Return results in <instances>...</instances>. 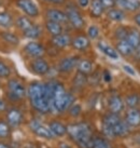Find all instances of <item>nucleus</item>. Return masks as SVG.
Wrapping results in <instances>:
<instances>
[{
    "instance_id": "obj_1",
    "label": "nucleus",
    "mask_w": 140,
    "mask_h": 148,
    "mask_svg": "<svg viewBox=\"0 0 140 148\" xmlns=\"http://www.w3.org/2000/svg\"><path fill=\"white\" fill-rule=\"evenodd\" d=\"M67 134L73 140L79 148H92L94 136L91 125L87 122H78L68 125Z\"/></svg>"
},
{
    "instance_id": "obj_2",
    "label": "nucleus",
    "mask_w": 140,
    "mask_h": 148,
    "mask_svg": "<svg viewBox=\"0 0 140 148\" xmlns=\"http://www.w3.org/2000/svg\"><path fill=\"white\" fill-rule=\"evenodd\" d=\"M73 104V95L69 93V92H66L65 86H63L60 82L56 81L53 97H52V101H51V111L63 112V111L68 110Z\"/></svg>"
},
{
    "instance_id": "obj_3",
    "label": "nucleus",
    "mask_w": 140,
    "mask_h": 148,
    "mask_svg": "<svg viewBox=\"0 0 140 148\" xmlns=\"http://www.w3.org/2000/svg\"><path fill=\"white\" fill-rule=\"evenodd\" d=\"M26 88L16 79H11L8 81V96L13 102L21 101L26 96Z\"/></svg>"
},
{
    "instance_id": "obj_4",
    "label": "nucleus",
    "mask_w": 140,
    "mask_h": 148,
    "mask_svg": "<svg viewBox=\"0 0 140 148\" xmlns=\"http://www.w3.org/2000/svg\"><path fill=\"white\" fill-rule=\"evenodd\" d=\"M29 127L31 129V131L39 137L42 138H46V140H52L55 136L53 135V133L51 132L49 127H46L41 123V121L38 119H33L29 123Z\"/></svg>"
},
{
    "instance_id": "obj_5",
    "label": "nucleus",
    "mask_w": 140,
    "mask_h": 148,
    "mask_svg": "<svg viewBox=\"0 0 140 148\" xmlns=\"http://www.w3.org/2000/svg\"><path fill=\"white\" fill-rule=\"evenodd\" d=\"M7 122L11 127H17L23 122V112L18 108L12 107L7 111Z\"/></svg>"
},
{
    "instance_id": "obj_6",
    "label": "nucleus",
    "mask_w": 140,
    "mask_h": 148,
    "mask_svg": "<svg viewBox=\"0 0 140 148\" xmlns=\"http://www.w3.org/2000/svg\"><path fill=\"white\" fill-rule=\"evenodd\" d=\"M27 96L30 101L37 99L40 97H46V90L44 84L41 82H33L30 83L27 90Z\"/></svg>"
},
{
    "instance_id": "obj_7",
    "label": "nucleus",
    "mask_w": 140,
    "mask_h": 148,
    "mask_svg": "<svg viewBox=\"0 0 140 148\" xmlns=\"http://www.w3.org/2000/svg\"><path fill=\"white\" fill-rule=\"evenodd\" d=\"M67 17H68V21L70 22V24L73 26V28L75 29H81L84 26V20H83L82 15L75 10L72 8L67 9Z\"/></svg>"
},
{
    "instance_id": "obj_8",
    "label": "nucleus",
    "mask_w": 140,
    "mask_h": 148,
    "mask_svg": "<svg viewBox=\"0 0 140 148\" xmlns=\"http://www.w3.org/2000/svg\"><path fill=\"white\" fill-rule=\"evenodd\" d=\"M126 123L130 127H140V109L138 107L136 108H128L125 115V120Z\"/></svg>"
},
{
    "instance_id": "obj_9",
    "label": "nucleus",
    "mask_w": 140,
    "mask_h": 148,
    "mask_svg": "<svg viewBox=\"0 0 140 148\" xmlns=\"http://www.w3.org/2000/svg\"><path fill=\"white\" fill-rule=\"evenodd\" d=\"M25 52L28 54L29 56H33V58H40L46 53V50L43 48V45L39 42H29L25 45Z\"/></svg>"
},
{
    "instance_id": "obj_10",
    "label": "nucleus",
    "mask_w": 140,
    "mask_h": 148,
    "mask_svg": "<svg viewBox=\"0 0 140 148\" xmlns=\"http://www.w3.org/2000/svg\"><path fill=\"white\" fill-rule=\"evenodd\" d=\"M17 5L21 8L28 16L35 17L39 14L38 7L33 2V0H17Z\"/></svg>"
},
{
    "instance_id": "obj_11",
    "label": "nucleus",
    "mask_w": 140,
    "mask_h": 148,
    "mask_svg": "<svg viewBox=\"0 0 140 148\" xmlns=\"http://www.w3.org/2000/svg\"><path fill=\"white\" fill-rule=\"evenodd\" d=\"M79 58L77 56H69L63 58L58 64V70L60 73H70L75 66H78Z\"/></svg>"
},
{
    "instance_id": "obj_12",
    "label": "nucleus",
    "mask_w": 140,
    "mask_h": 148,
    "mask_svg": "<svg viewBox=\"0 0 140 148\" xmlns=\"http://www.w3.org/2000/svg\"><path fill=\"white\" fill-rule=\"evenodd\" d=\"M125 107L124 101L120 95H112L111 97L109 99V103H108V108L110 112L113 114H120L122 112Z\"/></svg>"
},
{
    "instance_id": "obj_13",
    "label": "nucleus",
    "mask_w": 140,
    "mask_h": 148,
    "mask_svg": "<svg viewBox=\"0 0 140 148\" xmlns=\"http://www.w3.org/2000/svg\"><path fill=\"white\" fill-rule=\"evenodd\" d=\"M31 70L35 74L39 75V76H44L49 73L50 66L46 60L43 58H36L33 63H31Z\"/></svg>"
},
{
    "instance_id": "obj_14",
    "label": "nucleus",
    "mask_w": 140,
    "mask_h": 148,
    "mask_svg": "<svg viewBox=\"0 0 140 148\" xmlns=\"http://www.w3.org/2000/svg\"><path fill=\"white\" fill-rule=\"evenodd\" d=\"M31 106L35 110H37L38 112H41V114H46L51 111V104L48 101L46 97H40L37 99H33L30 101Z\"/></svg>"
},
{
    "instance_id": "obj_15",
    "label": "nucleus",
    "mask_w": 140,
    "mask_h": 148,
    "mask_svg": "<svg viewBox=\"0 0 140 148\" xmlns=\"http://www.w3.org/2000/svg\"><path fill=\"white\" fill-rule=\"evenodd\" d=\"M46 17L49 21L55 22L58 24H62V23H66L68 21V17H67L66 13L59 11L57 9H50L46 12Z\"/></svg>"
},
{
    "instance_id": "obj_16",
    "label": "nucleus",
    "mask_w": 140,
    "mask_h": 148,
    "mask_svg": "<svg viewBox=\"0 0 140 148\" xmlns=\"http://www.w3.org/2000/svg\"><path fill=\"white\" fill-rule=\"evenodd\" d=\"M49 129L53 133V135L57 136V137H62V136L67 134V127L57 120L51 121L49 123Z\"/></svg>"
},
{
    "instance_id": "obj_17",
    "label": "nucleus",
    "mask_w": 140,
    "mask_h": 148,
    "mask_svg": "<svg viewBox=\"0 0 140 148\" xmlns=\"http://www.w3.org/2000/svg\"><path fill=\"white\" fill-rule=\"evenodd\" d=\"M71 41H72L71 38L67 34H60V35L54 36L52 38V45L56 48H59V49L67 48L69 45H71Z\"/></svg>"
},
{
    "instance_id": "obj_18",
    "label": "nucleus",
    "mask_w": 140,
    "mask_h": 148,
    "mask_svg": "<svg viewBox=\"0 0 140 148\" xmlns=\"http://www.w3.org/2000/svg\"><path fill=\"white\" fill-rule=\"evenodd\" d=\"M112 129H113V133H114L116 137V136L118 137H126L130 133V129L132 127H129L124 120H121Z\"/></svg>"
},
{
    "instance_id": "obj_19",
    "label": "nucleus",
    "mask_w": 140,
    "mask_h": 148,
    "mask_svg": "<svg viewBox=\"0 0 140 148\" xmlns=\"http://www.w3.org/2000/svg\"><path fill=\"white\" fill-rule=\"evenodd\" d=\"M116 4L120 9L126 11H135L140 7L138 0H116Z\"/></svg>"
},
{
    "instance_id": "obj_20",
    "label": "nucleus",
    "mask_w": 140,
    "mask_h": 148,
    "mask_svg": "<svg viewBox=\"0 0 140 148\" xmlns=\"http://www.w3.org/2000/svg\"><path fill=\"white\" fill-rule=\"evenodd\" d=\"M71 45L75 50H79V51H84L86 50L88 47H90V39L86 37V36H83V35H80V36H77L73 40L71 41Z\"/></svg>"
},
{
    "instance_id": "obj_21",
    "label": "nucleus",
    "mask_w": 140,
    "mask_h": 148,
    "mask_svg": "<svg viewBox=\"0 0 140 148\" xmlns=\"http://www.w3.org/2000/svg\"><path fill=\"white\" fill-rule=\"evenodd\" d=\"M116 52L123 56H130L134 54L135 50L126 40H120L116 45Z\"/></svg>"
},
{
    "instance_id": "obj_22",
    "label": "nucleus",
    "mask_w": 140,
    "mask_h": 148,
    "mask_svg": "<svg viewBox=\"0 0 140 148\" xmlns=\"http://www.w3.org/2000/svg\"><path fill=\"white\" fill-rule=\"evenodd\" d=\"M126 41L132 45L134 50L137 49V47L140 45V32L136 28H133L128 32Z\"/></svg>"
},
{
    "instance_id": "obj_23",
    "label": "nucleus",
    "mask_w": 140,
    "mask_h": 148,
    "mask_svg": "<svg viewBox=\"0 0 140 148\" xmlns=\"http://www.w3.org/2000/svg\"><path fill=\"white\" fill-rule=\"evenodd\" d=\"M98 49L105 53L107 56H109L110 58H113V60H116V58H119V53L116 52V49H113L111 45H109L108 43L103 41H100L98 42Z\"/></svg>"
},
{
    "instance_id": "obj_24",
    "label": "nucleus",
    "mask_w": 140,
    "mask_h": 148,
    "mask_svg": "<svg viewBox=\"0 0 140 148\" xmlns=\"http://www.w3.org/2000/svg\"><path fill=\"white\" fill-rule=\"evenodd\" d=\"M121 117H120V114H113V112H109L107 115L103 116V124L105 125H108V127H113L118 122L121 121Z\"/></svg>"
},
{
    "instance_id": "obj_25",
    "label": "nucleus",
    "mask_w": 140,
    "mask_h": 148,
    "mask_svg": "<svg viewBox=\"0 0 140 148\" xmlns=\"http://www.w3.org/2000/svg\"><path fill=\"white\" fill-rule=\"evenodd\" d=\"M78 71L83 75H88L93 71V65L92 62L88 60H81L78 63Z\"/></svg>"
},
{
    "instance_id": "obj_26",
    "label": "nucleus",
    "mask_w": 140,
    "mask_h": 148,
    "mask_svg": "<svg viewBox=\"0 0 140 148\" xmlns=\"http://www.w3.org/2000/svg\"><path fill=\"white\" fill-rule=\"evenodd\" d=\"M46 27L48 29V32H49L52 36H58V35H60L63 33V27L60 24H58V23H55V22H52V21H48L46 24Z\"/></svg>"
},
{
    "instance_id": "obj_27",
    "label": "nucleus",
    "mask_w": 140,
    "mask_h": 148,
    "mask_svg": "<svg viewBox=\"0 0 140 148\" xmlns=\"http://www.w3.org/2000/svg\"><path fill=\"white\" fill-rule=\"evenodd\" d=\"M125 106H127L128 108H136L140 105V95L138 93H133L129 94L125 99Z\"/></svg>"
},
{
    "instance_id": "obj_28",
    "label": "nucleus",
    "mask_w": 140,
    "mask_h": 148,
    "mask_svg": "<svg viewBox=\"0 0 140 148\" xmlns=\"http://www.w3.org/2000/svg\"><path fill=\"white\" fill-rule=\"evenodd\" d=\"M92 148H112V146L107 138L100 137V136H95L93 138Z\"/></svg>"
},
{
    "instance_id": "obj_29",
    "label": "nucleus",
    "mask_w": 140,
    "mask_h": 148,
    "mask_svg": "<svg viewBox=\"0 0 140 148\" xmlns=\"http://www.w3.org/2000/svg\"><path fill=\"white\" fill-rule=\"evenodd\" d=\"M103 13V5L100 3L99 0H93L91 5V14L92 16L99 17Z\"/></svg>"
},
{
    "instance_id": "obj_30",
    "label": "nucleus",
    "mask_w": 140,
    "mask_h": 148,
    "mask_svg": "<svg viewBox=\"0 0 140 148\" xmlns=\"http://www.w3.org/2000/svg\"><path fill=\"white\" fill-rule=\"evenodd\" d=\"M107 15L111 21L114 22H121L125 18L124 12L122 10H119V9H111V10H109Z\"/></svg>"
},
{
    "instance_id": "obj_31",
    "label": "nucleus",
    "mask_w": 140,
    "mask_h": 148,
    "mask_svg": "<svg viewBox=\"0 0 140 148\" xmlns=\"http://www.w3.org/2000/svg\"><path fill=\"white\" fill-rule=\"evenodd\" d=\"M16 26L20 29H22L23 33H24L26 30H28L30 27H33V22L30 21L29 18H27L26 16H20L16 20Z\"/></svg>"
},
{
    "instance_id": "obj_32",
    "label": "nucleus",
    "mask_w": 140,
    "mask_h": 148,
    "mask_svg": "<svg viewBox=\"0 0 140 148\" xmlns=\"http://www.w3.org/2000/svg\"><path fill=\"white\" fill-rule=\"evenodd\" d=\"M86 82H87L86 76L78 71V74L74 76V79H73L74 88H77V89H82V88H84V86L86 84Z\"/></svg>"
},
{
    "instance_id": "obj_33",
    "label": "nucleus",
    "mask_w": 140,
    "mask_h": 148,
    "mask_svg": "<svg viewBox=\"0 0 140 148\" xmlns=\"http://www.w3.org/2000/svg\"><path fill=\"white\" fill-rule=\"evenodd\" d=\"M40 34H41V29L38 25H33V27H30L28 30L24 32L25 37L31 38V39H36V38L40 37Z\"/></svg>"
},
{
    "instance_id": "obj_34",
    "label": "nucleus",
    "mask_w": 140,
    "mask_h": 148,
    "mask_svg": "<svg viewBox=\"0 0 140 148\" xmlns=\"http://www.w3.org/2000/svg\"><path fill=\"white\" fill-rule=\"evenodd\" d=\"M11 133V127L4 120H0V138H7Z\"/></svg>"
},
{
    "instance_id": "obj_35",
    "label": "nucleus",
    "mask_w": 140,
    "mask_h": 148,
    "mask_svg": "<svg viewBox=\"0 0 140 148\" xmlns=\"http://www.w3.org/2000/svg\"><path fill=\"white\" fill-rule=\"evenodd\" d=\"M12 25V16L7 12H0V26L8 28Z\"/></svg>"
},
{
    "instance_id": "obj_36",
    "label": "nucleus",
    "mask_w": 140,
    "mask_h": 148,
    "mask_svg": "<svg viewBox=\"0 0 140 148\" xmlns=\"http://www.w3.org/2000/svg\"><path fill=\"white\" fill-rule=\"evenodd\" d=\"M128 32H129V30H128L126 27H124V26H120V27H118V28L116 29V32H114V36L119 39V41L120 40H126Z\"/></svg>"
},
{
    "instance_id": "obj_37",
    "label": "nucleus",
    "mask_w": 140,
    "mask_h": 148,
    "mask_svg": "<svg viewBox=\"0 0 140 148\" xmlns=\"http://www.w3.org/2000/svg\"><path fill=\"white\" fill-rule=\"evenodd\" d=\"M1 37L3 38L4 40L11 45H18V38L12 33H8V32H3L1 33Z\"/></svg>"
},
{
    "instance_id": "obj_38",
    "label": "nucleus",
    "mask_w": 140,
    "mask_h": 148,
    "mask_svg": "<svg viewBox=\"0 0 140 148\" xmlns=\"http://www.w3.org/2000/svg\"><path fill=\"white\" fill-rule=\"evenodd\" d=\"M69 115L71 117H73V118H77L79 116L81 115V111H82V107L80 104H73L72 106L70 107L69 109Z\"/></svg>"
},
{
    "instance_id": "obj_39",
    "label": "nucleus",
    "mask_w": 140,
    "mask_h": 148,
    "mask_svg": "<svg viewBox=\"0 0 140 148\" xmlns=\"http://www.w3.org/2000/svg\"><path fill=\"white\" fill-rule=\"evenodd\" d=\"M11 75V69L4 63L0 62V78H8Z\"/></svg>"
},
{
    "instance_id": "obj_40",
    "label": "nucleus",
    "mask_w": 140,
    "mask_h": 148,
    "mask_svg": "<svg viewBox=\"0 0 140 148\" xmlns=\"http://www.w3.org/2000/svg\"><path fill=\"white\" fill-rule=\"evenodd\" d=\"M99 35V29L97 26H91L87 30V36L91 39H96Z\"/></svg>"
},
{
    "instance_id": "obj_41",
    "label": "nucleus",
    "mask_w": 140,
    "mask_h": 148,
    "mask_svg": "<svg viewBox=\"0 0 140 148\" xmlns=\"http://www.w3.org/2000/svg\"><path fill=\"white\" fill-rule=\"evenodd\" d=\"M103 133L107 136L108 138H112V137H116L114 136V133H113V129L111 127H108V125H105L103 124Z\"/></svg>"
},
{
    "instance_id": "obj_42",
    "label": "nucleus",
    "mask_w": 140,
    "mask_h": 148,
    "mask_svg": "<svg viewBox=\"0 0 140 148\" xmlns=\"http://www.w3.org/2000/svg\"><path fill=\"white\" fill-rule=\"evenodd\" d=\"M103 8H112L116 4V0H99Z\"/></svg>"
},
{
    "instance_id": "obj_43",
    "label": "nucleus",
    "mask_w": 140,
    "mask_h": 148,
    "mask_svg": "<svg viewBox=\"0 0 140 148\" xmlns=\"http://www.w3.org/2000/svg\"><path fill=\"white\" fill-rule=\"evenodd\" d=\"M103 79L106 81V82H111L112 80V76L110 74V71H108V70H105L103 73Z\"/></svg>"
},
{
    "instance_id": "obj_44",
    "label": "nucleus",
    "mask_w": 140,
    "mask_h": 148,
    "mask_svg": "<svg viewBox=\"0 0 140 148\" xmlns=\"http://www.w3.org/2000/svg\"><path fill=\"white\" fill-rule=\"evenodd\" d=\"M123 68H124V70L127 73V74H129V75H132V76H135L136 75V73L134 71V69H133L130 66H128V65H124L123 66Z\"/></svg>"
},
{
    "instance_id": "obj_45",
    "label": "nucleus",
    "mask_w": 140,
    "mask_h": 148,
    "mask_svg": "<svg viewBox=\"0 0 140 148\" xmlns=\"http://www.w3.org/2000/svg\"><path fill=\"white\" fill-rule=\"evenodd\" d=\"M78 3L81 8H86L90 4V0H78Z\"/></svg>"
},
{
    "instance_id": "obj_46",
    "label": "nucleus",
    "mask_w": 140,
    "mask_h": 148,
    "mask_svg": "<svg viewBox=\"0 0 140 148\" xmlns=\"http://www.w3.org/2000/svg\"><path fill=\"white\" fill-rule=\"evenodd\" d=\"M134 56H135L136 60L140 61V45H138V47H137V49L135 50V52H134Z\"/></svg>"
},
{
    "instance_id": "obj_47",
    "label": "nucleus",
    "mask_w": 140,
    "mask_h": 148,
    "mask_svg": "<svg viewBox=\"0 0 140 148\" xmlns=\"http://www.w3.org/2000/svg\"><path fill=\"white\" fill-rule=\"evenodd\" d=\"M134 21H135V23H136V24L140 27V13H138V14H136V15H135V17H134Z\"/></svg>"
},
{
    "instance_id": "obj_48",
    "label": "nucleus",
    "mask_w": 140,
    "mask_h": 148,
    "mask_svg": "<svg viewBox=\"0 0 140 148\" xmlns=\"http://www.w3.org/2000/svg\"><path fill=\"white\" fill-rule=\"evenodd\" d=\"M5 108H7V105H5V103H4L2 99H0V111L5 110Z\"/></svg>"
},
{
    "instance_id": "obj_49",
    "label": "nucleus",
    "mask_w": 140,
    "mask_h": 148,
    "mask_svg": "<svg viewBox=\"0 0 140 148\" xmlns=\"http://www.w3.org/2000/svg\"><path fill=\"white\" fill-rule=\"evenodd\" d=\"M44 1H48V2H52V3H63L64 0H44Z\"/></svg>"
},
{
    "instance_id": "obj_50",
    "label": "nucleus",
    "mask_w": 140,
    "mask_h": 148,
    "mask_svg": "<svg viewBox=\"0 0 140 148\" xmlns=\"http://www.w3.org/2000/svg\"><path fill=\"white\" fill-rule=\"evenodd\" d=\"M0 148H11L8 144H5L3 142H0Z\"/></svg>"
}]
</instances>
